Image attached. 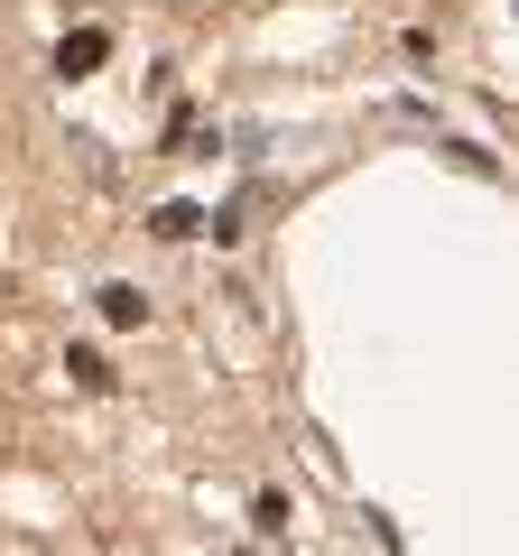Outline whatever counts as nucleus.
<instances>
[{
  "instance_id": "2",
  "label": "nucleus",
  "mask_w": 519,
  "mask_h": 556,
  "mask_svg": "<svg viewBox=\"0 0 519 556\" xmlns=\"http://www.w3.org/2000/svg\"><path fill=\"white\" fill-rule=\"evenodd\" d=\"M102 316H112V325H140V288H102Z\"/></svg>"
},
{
  "instance_id": "1",
  "label": "nucleus",
  "mask_w": 519,
  "mask_h": 556,
  "mask_svg": "<svg viewBox=\"0 0 519 556\" xmlns=\"http://www.w3.org/2000/svg\"><path fill=\"white\" fill-rule=\"evenodd\" d=\"M65 371H75L84 390H102V380H112V371H102V353H93V343H75V353H65Z\"/></svg>"
}]
</instances>
